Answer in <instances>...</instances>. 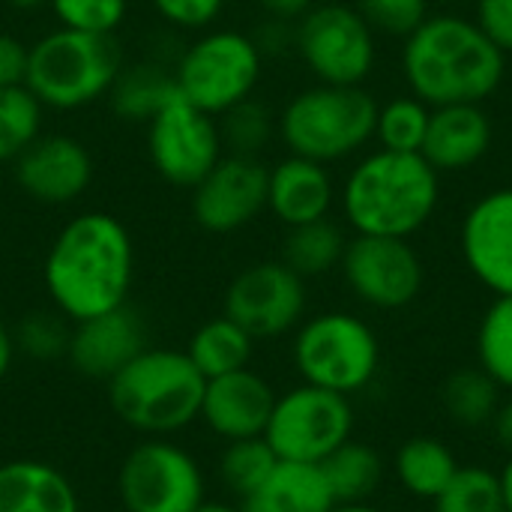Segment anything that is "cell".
<instances>
[{"label":"cell","instance_id":"obj_26","mask_svg":"<svg viewBox=\"0 0 512 512\" xmlns=\"http://www.w3.org/2000/svg\"><path fill=\"white\" fill-rule=\"evenodd\" d=\"M336 504H369L384 483V459L363 441H345L321 462Z\"/></svg>","mask_w":512,"mask_h":512},{"label":"cell","instance_id":"obj_20","mask_svg":"<svg viewBox=\"0 0 512 512\" xmlns=\"http://www.w3.org/2000/svg\"><path fill=\"white\" fill-rule=\"evenodd\" d=\"M336 183L327 165L288 153L267 171V213L285 228L327 219Z\"/></svg>","mask_w":512,"mask_h":512},{"label":"cell","instance_id":"obj_36","mask_svg":"<svg viewBox=\"0 0 512 512\" xmlns=\"http://www.w3.org/2000/svg\"><path fill=\"white\" fill-rule=\"evenodd\" d=\"M69 336H72V321L63 318L57 309H39L30 312L18 321L12 342L18 351H24L30 360H60L69 351Z\"/></svg>","mask_w":512,"mask_h":512},{"label":"cell","instance_id":"obj_15","mask_svg":"<svg viewBox=\"0 0 512 512\" xmlns=\"http://www.w3.org/2000/svg\"><path fill=\"white\" fill-rule=\"evenodd\" d=\"M267 171L255 156L225 153L192 189L189 213L207 234H234L267 210Z\"/></svg>","mask_w":512,"mask_h":512},{"label":"cell","instance_id":"obj_7","mask_svg":"<svg viewBox=\"0 0 512 512\" xmlns=\"http://www.w3.org/2000/svg\"><path fill=\"white\" fill-rule=\"evenodd\" d=\"M264 75V54L252 33L231 27L201 30L174 57L177 93L195 108L219 117L255 96Z\"/></svg>","mask_w":512,"mask_h":512},{"label":"cell","instance_id":"obj_24","mask_svg":"<svg viewBox=\"0 0 512 512\" xmlns=\"http://www.w3.org/2000/svg\"><path fill=\"white\" fill-rule=\"evenodd\" d=\"M243 512H330L336 507L321 465L279 462L273 474L240 501Z\"/></svg>","mask_w":512,"mask_h":512},{"label":"cell","instance_id":"obj_5","mask_svg":"<svg viewBox=\"0 0 512 512\" xmlns=\"http://www.w3.org/2000/svg\"><path fill=\"white\" fill-rule=\"evenodd\" d=\"M276 123L288 153L330 165L375 138L378 102L363 84H315L294 93Z\"/></svg>","mask_w":512,"mask_h":512},{"label":"cell","instance_id":"obj_22","mask_svg":"<svg viewBox=\"0 0 512 512\" xmlns=\"http://www.w3.org/2000/svg\"><path fill=\"white\" fill-rule=\"evenodd\" d=\"M0 512H81L72 480L36 459L0 465Z\"/></svg>","mask_w":512,"mask_h":512},{"label":"cell","instance_id":"obj_25","mask_svg":"<svg viewBox=\"0 0 512 512\" xmlns=\"http://www.w3.org/2000/svg\"><path fill=\"white\" fill-rule=\"evenodd\" d=\"M393 468H396L399 486L411 498L432 504L453 483V477L459 474L462 465H459L456 453L441 438L414 435L399 447Z\"/></svg>","mask_w":512,"mask_h":512},{"label":"cell","instance_id":"obj_1","mask_svg":"<svg viewBox=\"0 0 512 512\" xmlns=\"http://www.w3.org/2000/svg\"><path fill=\"white\" fill-rule=\"evenodd\" d=\"M135 246L126 225L105 210L72 216L51 240L42 282L51 306L72 324L129 303Z\"/></svg>","mask_w":512,"mask_h":512},{"label":"cell","instance_id":"obj_46","mask_svg":"<svg viewBox=\"0 0 512 512\" xmlns=\"http://www.w3.org/2000/svg\"><path fill=\"white\" fill-rule=\"evenodd\" d=\"M3 3L15 12H39L48 6V0H3Z\"/></svg>","mask_w":512,"mask_h":512},{"label":"cell","instance_id":"obj_10","mask_svg":"<svg viewBox=\"0 0 512 512\" xmlns=\"http://www.w3.org/2000/svg\"><path fill=\"white\" fill-rule=\"evenodd\" d=\"M294 51L318 84H363L375 69V30L348 3H315L294 21Z\"/></svg>","mask_w":512,"mask_h":512},{"label":"cell","instance_id":"obj_19","mask_svg":"<svg viewBox=\"0 0 512 512\" xmlns=\"http://www.w3.org/2000/svg\"><path fill=\"white\" fill-rule=\"evenodd\" d=\"M273 405H276L273 387L246 366L210 378L204 384L198 420H204V426L225 441L261 438L267 432Z\"/></svg>","mask_w":512,"mask_h":512},{"label":"cell","instance_id":"obj_17","mask_svg":"<svg viewBox=\"0 0 512 512\" xmlns=\"http://www.w3.org/2000/svg\"><path fill=\"white\" fill-rule=\"evenodd\" d=\"M459 243L471 276L495 297H512V186L471 204Z\"/></svg>","mask_w":512,"mask_h":512},{"label":"cell","instance_id":"obj_18","mask_svg":"<svg viewBox=\"0 0 512 512\" xmlns=\"http://www.w3.org/2000/svg\"><path fill=\"white\" fill-rule=\"evenodd\" d=\"M147 348V327L141 315L126 303L96 318L72 324L66 360L90 381H111Z\"/></svg>","mask_w":512,"mask_h":512},{"label":"cell","instance_id":"obj_34","mask_svg":"<svg viewBox=\"0 0 512 512\" xmlns=\"http://www.w3.org/2000/svg\"><path fill=\"white\" fill-rule=\"evenodd\" d=\"M432 512H507L498 474L483 465H462L453 483L432 501Z\"/></svg>","mask_w":512,"mask_h":512},{"label":"cell","instance_id":"obj_33","mask_svg":"<svg viewBox=\"0 0 512 512\" xmlns=\"http://www.w3.org/2000/svg\"><path fill=\"white\" fill-rule=\"evenodd\" d=\"M276 465H279V456L264 441V435L228 441V447L219 459V477H222L225 489L243 501L273 474Z\"/></svg>","mask_w":512,"mask_h":512},{"label":"cell","instance_id":"obj_30","mask_svg":"<svg viewBox=\"0 0 512 512\" xmlns=\"http://www.w3.org/2000/svg\"><path fill=\"white\" fill-rule=\"evenodd\" d=\"M45 105L21 87H0V165H12L45 129Z\"/></svg>","mask_w":512,"mask_h":512},{"label":"cell","instance_id":"obj_28","mask_svg":"<svg viewBox=\"0 0 512 512\" xmlns=\"http://www.w3.org/2000/svg\"><path fill=\"white\" fill-rule=\"evenodd\" d=\"M345 246H348L345 231L327 216L318 222L288 228V234L282 240V258L279 261L288 264L297 276L315 279V276H324L342 264Z\"/></svg>","mask_w":512,"mask_h":512},{"label":"cell","instance_id":"obj_21","mask_svg":"<svg viewBox=\"0 0 512 512\" xmlns=\"http://www.w3.org/2000/svg\"><path fill=\"white\" fill-rule=\"evenodd\" d=\"M492 147V120L483 105H438L429 114L420 156L438 174H459L477 165Z\"/></svg>","mask_w":512,"mask_h":512},{"label":"cell","instance_id":"obj_31","mask_svg":"<svg viewBox=\"0 0 512 512\" xmlns=\"http://www.w3.org/2000/svg\"><path fill=\"white\" fill-rule=\"evenodd\" d=\"M477 366L512 393V297H495L477 327Z\"/></svg>","mask_w":512,"mask_h":512},{"label":"cell","instance_id":"obj_4","mask_svg":"<svg viewBox=\"0 0 512 512\" xmlns=\"http://www.w3.org/2000/svg\"><path fill=\"white\" fill-rule=\"evenodd\" d=\"M204 384L186 351L144 348L108 381V402L129 429L165 438L198 420Z\"/></svg>","mask_w":512,"mask_h":512},{"label":"cell","instance_id":"obj_9","mask_svg":"<svg viewBox=\"0 0 512 512\" xmlns=\"http://www.w3.org/2000/svg\"><path fill=\"white\" fill-rule=\"evenodd\" d=\"M354 435L351 399L324 387L300 384L276 396L264 441L279 462L321 465Z\"/></svg>","mask_w":512,"mask_h":512},{"label":"cell","instance_id":"obj_38","mask_svg":"<svg viewBox=\"0 0 512 512\" xmlns=\"http://www.w3.org/2000/svg\"><path fill=\"white\" fill-rule=\"evenodd\" d=\"M357 12L375 33L408 39L429 18V0H357Z\"/></svg>","mask_w":512,"mask_h":512},{"label":"cell","instance_id":"obj_42","mask_svg":"<svg viewBox=\"0 0 512 512\" xmlns=\"http://www.w3.org/2000/svg\"><path fill=\"white\" fill-rule=\"evenodd\" d=\"M270 18H279V21H297V18H303L312 6H315V0H255Z\"/></svg>","mask_w":512,"mask_h":512},{"label":"cell","instance_id":"obj_39","mask_svg":"<svg viewBox=\"0 0 512 512\" xmlns=\"http://www.w3.org/2000/svg\"><path fill=\"white\" fill-rule=\"evenodd\" d=\"M150 6L168 27L201 33L219 21L225 0H150Z\"/></svg>","mask_w":512,"mask_h":512},{"label":"cell","instance_id":"obj_3","mask_svg":"<svg viewBox=\"0 0 512 512\" xmlns=\"http://www.w3.org/2000/svg\"><path fill=\"white\" fill-rule=\"evenodd\" d=\"M441 201V174L420 153L375 150L363 156L345 186L342 213L357 234L414 237Z\"/></svg>","mask_w":512,"mask_h":512},{"label":"cell","instance_id":"obj_23","mask_svg":"<svg viewBox=\"0 0 512 512\" xmlns=\"http://www.w3.org/2000/svg\"><path fill=\"white\" fill-rule=\"evenodd\" d=\"M174 96H177L174 63L147 57V60L123 63L105 102L117 120L132 126H147Z\"/></svg>","mask_w":512,"mask_h":512},{"label":"cell","instance_id":"obj_27","mask_svg":"<svg viewBox=\"0 0 512 512\" xmlns=\"http://www.w3.org/2000/svg\"><path fill=\"white\" fill-rule=\"evenodd\" d=\"M252 348H255V339L228 315H219V318L204 321L192 333L186 354L195 363V369L210 381V378L246 369L252 360Z\"/></svg>","mask_w":512,"mask_h":512},{"label":"cell","instance_id":"obj_48","mask_svg":"<svg viewBox=\"0 0 512 512\" xmlns=\"http://www.w3.org/2000/svg\"><path fill=\"white\" fill-rule=\"evenodd\" d=\"M195 512H243V507H234V504H219V501H216V504L204 501V504H201V507H198Z\"/></svg>","mask_w":512,"mask_h":512},{"label":"cell","instance_id":"obj_35","mask_svg":"<svg viewBox=\"0 0 512 512\" xmlns=\"http://www.w3.org/2000/svg\"><path fill=\"white\" fill-rule=\"evenodd\" d=\"M432 108L417 96H399L387 105H378L375 138L384 150L396 153H420Z\"/></svg>","mask_w":512,"mask_h":512},{"label":"cell","instance_id":"obj_8","mask_svg":"<svg viewBox=\"0 0 512 512\" xmlns=\"http://www.w3.org/2000/svg\"><path fill=\"white\" fill-rule=\"evenodd\" d=\"M291 354L303 384L342 396L366 390L381 369V342L372 324L351 312H321L303 321Z\"/></svg>","mask_w":512,"mask_h":512},{"label":"cell","instance_id":"obj_13","mask_svg":"<svg viewBox=\"0 0 512 512\" xmlns=\"http://www.w3.org/2000/svg\"><path fill=\"white\" fill-rule=\"evenodd\" d=\"M339 270L351 294L381 312L411 306L426 282L420 252L402 237L357 234L348 240Z\"/></svg>","mask_w":512,"mask_h":512},{"label":"cell","instance_id":"obj_2","mask_svg":"<svg viewBox=\"0 0 512 512\" xmlns=\"http://www.w3.org/2000/svg\"><path fill=\"white\" fill-rule=\"evenodd\" d=\"M411 96L438 105H483L507 75V54L465 15H429L402 48Z\"/></svg>","mask_w":512,"mask_h":512},{"label":"cell","instance_id":"obj_45","mask_svg":"<svg viewBox=\"0 0 512 512\" xmlns=\"http://www.w3.org/2000/svg\"><path fill=\"white\" fill-rule=\"evenodd\" d=\"M498 480H501V492H504V507H507V512H512V456L498 471Z\"/></svg>","mask_w":512,"mask_h":512},{"label":"cell","instance_id":"obj_47","mask_svg":"<svg viewBox=\"0 0 512 512\" xmlns=\"http://www.w3.org/2000/svg\"><path fill=\"white\" fill-rule=\"evenodd\" d=\"M330 512H387V510H381V507H375V504L369 501V504H336Z\"/></svg>","mask_w":512,"mask_h":512},{"label":"cell","instance_id":"obj_37","mask_svg":"<svg viewBox=\"0 0 512 512\" xmlns=\"http://www.w3.org/2000/svg\"><path fill=\"white\" fill-rule=\"evenodd\" d=\"M48 9L57 27L96 36H117L129 15V0H48Z\"/></svg>","mask_w":512,"mask_h":512},{"label":"cell","instance_id":"obj_40","mask_svg":"<svg viewBox=\"0 0 512 512\" xmlns=\"http://www.w3.org/2000/svg\"><path fill=\"white\" fill-rule=\"evenodd\" d=\"M474 21L504 54H512V0H477Z\"/></svg>","mask_w":512,"mask_h":512},{"label":"cell","instance_id":"obj_29","mask_svg":"<svg viewBox=\"0 0 512 512\" xmlns=\"http://www.w3.org/2000/svg\"><path fill=\"white\" fill-rule=\"evenodd\" d=\"M504 390L480 369H456L444 387H441V405L447 411V417L459 426V429H486L492 426L498 408H501V396Z\"/></svg>","mask_w":512,"mask_h":512},{"label":"cell","instance_id":"obj_14","mask_svg":"<svg viewBox=\"0 0 512 512\" xmlns=\"http://www.w3.org/2000/svg\"><path fill=\"white\" fill-rule=\"evenodd\" d=\"M252 339H276L303 324L306 279L282 261H258L240 270L225 291V312Z\"/></svg>","mask_w":512,"mask_h":512},{"label":"cell","instance_id":"obj_43","mask_svg":"<svg viewBox=\"0 0 512 512\" xmlns=\"http://www.w3.org/2000/svg\"><path fill=\"white\" fill-rule=\"evenodd\" d=\"M492 432H495V441L501 444V450H507L512 456V393L507 399H501V408L492 420Z\"/></svg>","mask_w":512,"mask_h":512},{"label":"cell","instance_id":"obj_16","mask_svg":"<svg viewBox=\"0 0 512 512\" xmlns=\"http://www.w3.org/2000/svg\"><path fill=\"white\" fill-rule=\"evenodd\" d=\"M15 186L36 204L66 207L87 195L96 177L90 147L66 132H42L15 162Z\"/></svg>","mask_w":512,"mask_h":512},{"label":"cell","instance_id":"obj_11","mask_svg":"<svg viewBox=\"0 0 512 512\" xmlns=\"http://www.w3.org/2000/svg\"><path fill=\"white\" fill-rule=\"evenodd\" d=\"M117 492L126 512H195L204 504V474L183 447L147 438L123 459Z\"/></svg>","mask_w":512,"mask_h":512},{"label":"cell","instance_id":"obj_12","mask_svg":"<svg viewBox=\"0 0 512 512\" xmlns=\"http://www.w3.org/2000/svg\"><path fill=\"white\" fill-rule=\"evenodd\" d=\"M144 132L153 171L177 189H192L225 156L219 120L180 93L144 126Z\"/></svg>","mask_w":512,"mask_h":512},{"label":"cell","instance_id":"obj_32","mask_svg":"<svg viewBox=\"0 0 512 512\" xmlns=\"http://www.w3.org/2000/svg\"><path fill=\"white\" fill-rule=\"evenodd\" d=\"M216 120H219V135H222L225 153H234V156H255V159H261V153L279 135L276 114L264 102H258L255 96L240 102V105H234V108H228Z\"/></svg>","mask_w":512,"mask_h":512},{"label":"cell","instance_id":"obj_44","mask_svg":"<svg viewBox=\"0 0 512 512\" xmlns=\"http://www.w3.org/2000/svg\"><path fill=\"white\" fill-rule=\"evenodd\" d=\"M12 357H15V342H12V333L0 324V381L6 378L9 366H12Z\"/></svg>","mask_w":512,"mask_h":512},{"label":"cell","instance_id":"obj_41","mask_svg":"<svg viewBox=\"0 0 512 512\" xmlns=\"http://www.w3.org/2000/svg\"><path fill=\"white\" fill-rule=\"evenodd\" d=\"M30 45L15 33L0 30V87H21L27 81Z\"/></svg>","mask_w":512,"mask_h":512},{"label":"cell","instance_id":"obj_6","mask_svg":"<svg viewBox=\"0 0 512 512\" xmlns=\"http://www.w3.org/2000/svg\"><path fill=\"white\" fill-rule=\"evenodd\" d=\"M123 63L117 36L54 27L30 45L24 84L45 111H81L108 96Z\"/></svg>","mask_w":512,"mask_h":512}]
</instances>
